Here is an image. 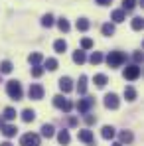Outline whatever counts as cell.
Returning <instances> with one entry per match:
<instances>
[{
  "mask_svg": "<svg viewBox=\"0 0 144 146\" xmlns=\"http://www.w3.org/2000/svg\"><path fill=\"white\" fill-rule=\"evenodd\" d=\"M132 59H134V63L140 65V61H142V51H134V53H132Z\"/></svg>",
  "mask_w": 144,
  "mask_h": 146,
  "instance_id": "obj_37",
  "label": "cell"
},
{
  "mask_svg": "<svg viewBox=\"0 0 144 146\" xmlns=\"http://www.w3.org/2000/svg\"><path fill=\"white\" fill-rule=\"evenodd\" d=\"M95 2L99 4V6H109V4H111L113 0H95Z\"/></svg>",
  "mask_w": 144,
  "mask_h": 146,
  "instance_id": "obj_38",
  "label": "cell"
},
{
  "mask_svg": "<svg viewBox=\"0 0 144 146\" xmlns=\"http://www.w3.org/2000/svg\"><path fill=\"white\" fill-rule=\"evenodd\" d=\"M136 8V0H122V10L124 12H132Z\"/></svg>",
  "mask_w": 144,
  "mask_h": 146,
  "instance_id": "obj_30",
  "label": "cell"
},
{
  "mask_svg": "<svg viewBox=\"0 0 144 146\" xmlns=\"http://www.w3.org/2000/svg\"><path fill=\"white\" fill-rule=\"evenodd\" d=\"M28 61H30V65H42V61H44V57H42V53H30L28 55Z\"/></svg>",
  "mask_w": 144,
  "mask_h": 146,
  "instance_id": "obj_19",
  "label": "cell"
},
{
  "mask_svg": "<svg viewBox=\"0 0 144 146\" xmlns=\"http://www.w3.org/2000/svg\"><path fill=\"white\" fill-rule=\"evenodd\" d=\"M53 49H55L57 53H63V51L67 49V42H65V40H57V42L53 44Z\"/></svg>",
  "mask_w": 144,
  "mask_h": 146,
  "instance_id": "obj_28",
  "label": "cell"
},
{
  "mask_svg": "<svg viewBox=\"0 0 144 146\" xmlns=\"http://www.w3.org/2000/svg\"><path fill=\"white\" fill-rule=\"evenodd\" d=\"M124 61H126V55H124L122 51H111V53L107 55V63H109V67H111V69L120 67Z\"/></svg>",
  "mask_w": 144,
  "mask_h": 146,
  "instance_id": "obj_2",
  "label": "cell"
},
{
  "mask_svg": "<svg viewBox=\"0 0 144 146\" xmlns=\"http://www.w3.org/2000/svg\"><path fill=\"white\" fill-rule=\"evenodd\" d=\"M0 130H2V134H4L6 138H12V136H16V132H18V128H16L14 124H4Z\"/></svg>",
  "mask_w": 144,
  "mask_h": 146,
  "instance_id": "obj_13",
  "label": "cell"
},
{
  "mask_svg": "<svg viewBox=\"0 0 144 146\" xmlns=\"http://www.w3.org/2000/svg\"><path fill=\"white\" fill-rule=\"evenodd\" d=\"M6 93H8V97H10V99H14V101H20V99H22V95H24L20 81H16V79L8 81V83H6Z\"/></svg>",
  "mask_w": 144,
  "mask_h": 146,
  "instance_id": "obj_1",
  "label": "cell"
},
{
  "mask_svg": "<svg viewBox=\"0 0 144 146\" xmlns=\"http://www.w3.org/2000/svg\"><path fill=\"white\" fill-rule=\"evenodd\" d=\"M57 142H59V144H61V146H67V144H69V142H71V136H69V132H67L65 128L57 132Z\"/></svg>",
  "mask_w": 144,
  "mask_h": 146,
  "instance_id": "obj_12",
  "label": "cell"
},
{
  "mask_svg": "<svg viewBox=\"0 0 144 146\" xmlns=\"http://www.w3.org/2000/svg\"><path fill=\"white\" fill-rule=\"evenodd\" d=\"M103 59H105V57H103V53H101V51H93V53H91V57H89V61H91L93 65H99Z\"/></svg>",
  "mask_w": 144,
  "mask_h": 146,
  "instance_id": "obj_29",
  "label": "cell"
},
{
  "mask_svg": "<svg viewBox=\"0 0 144 146\" xmlns=\"http://www.w3.org/2000/svg\"><path fill=\"white\" fill-rule=\"evenodd\" d=\"M34 119H36V113H34L32 109H24V111H22V121L24 122H32Z\"/></svg>",
  "mask_w": 144,
  "mask_h": 146,
  "instance_id": "obj_24",
  "label": "cell"
},
{
  "mask_svg": "<svg viewBox=\"0 0 144 146\" xmlns=\"http://www.w3.org/2000/svg\"><path fill=\"white\" fill-rule=\"evenodd\" d=\"M95 122H97V119L93 117V115H89V113H85V124H89V126H91V124H95Z\"/></svg>",
  "mask_w": 144,
  "mask_h": 146,
  "instance_id": "obj_36",
  "label": "cell"
},
{
  "mask_svg": "<svg viewBox=\"0 0 144 146\" xmlns=\"http://www.w3.org/2000/svg\"><path fill=\"white\" fill-rule=\"evenodd\" d=\"M44 71H46V69H44L42 65H32V77H36V79H38V77H42V75H44Z\"/></svg>",
  "mask_w": 144,
  "mask_h": 146,
  "instance_id": "obj_33",
  "label": "cell"
},
{
  "mask_svg": "<svg viewBox=\"0 0 144 146\" xmlns=\"http://www.w3.org/2000/svg\"><path fill=\"white\" fill-rule=\"evenodd\" d=\"M144 26V20L142 18H132V30H136V32H140Z\"/></svg>",
  "mask_w": 144,
  "mask_h": 146,
  "instance_id": "obj_34",
  "label": "cell"
},
{
  "mask_svg": "<svg viewBox=\"0 0 144 146\" xmlns=\"http://www.w3.org/2000/svg\"><path fill=\"white\" fill-rule=\"evenodd\" d=\"M124 14H126V12H124L122 8H120V10H115V12L111 14V20H113L115 24H120V22H124Z\"/></svg>",
  "mask_w": 144,
  "mask_h": 146,
  "instance_id": "obj_20",
  "label": "cell"
},
{
  "mask_svg": "<svg viewBox=\"0 0 144 146\" xmlns=\"http://www.w3.org/2000/svg\"><path fill=\"white\" fill-rule=\"evenodd\" d=\"M77 91L79 95H85L87 93V75H81L79 81H77Z\"/></svg>",
  "mask_w": 144,
  "mask_h": 146,
  "instance_id": "obj_16",
  "label": "cell"
},
{
  "mask_svg": "<svg viewBox=\"0 0 144 146\" xmlns=\"http://www.w3.org/2000/svg\"><path fill=\"white\" fill-rule=\"evenodd\" d=\"M124 99L126 101H134L136 99V89L134 87H124Z\"/></svg>",
  "mask_w": 144,
  "mask_h": 146,
  "instance_id": "obj_27",
  "label": "cell"
},
{
  "mask_svg": "<svg viewBox=\"0 0 144 146\" xmlns=\"http://www.w3.org/2000/svg\"><path fill=\"white\" fill-rule=\"evenodd\" d=\"M44 65H46L44 69H49V71H55L59 63H57V59H55V57H48V59L44 61Z\"/></svg>",
  "mask_w": 144,
  "mask_h": 146,
  "instance_id": "obj_23",
  "label": "cell"
},
{
  "mask_svg": "<svg viewBox=\"0 0 144 146\" xmlns=\"http://www.w3.org/2000/svg\"><path fill=\"white\" fill-rule=\"evenodd\" d=\"M93 81H95V85H97V87H105V85L109 83L107 75H103V73H99V75H95V77H93Z\"/></svg>",
  "mask_w": 144,
  "mask_h": 146,
  "instance_id": "obj_25",
  "label": "cell"
},
{
  "mask_svg": "<svg viewBox=\"0 0 144 146\" xmlns=\"http://www.w3.org/2000/svg\"><path fill=\"white\" fill-rule=\"evenodd\" d=\"M67 122H69V126H77V119H75V117H71Z\"/></svg>",
  "mask_w": 144,
  "mask_h": 146,
  "instance_id": "obj_39",
  "label": "cell"
},
{
  "mask_svg": "<svg viewBox=\"0 0 144 146\" xmlns=\"http://www.w3.org/2000/svg\"><path fill=\"white\" fill-rule=\"evenodd\" d=\"M77 138L81 140V142H85V144H89V146H93V142H95V136H93V132L91 130H79L77 132Z\"/></svg>",
  "mask_w": 144,
  "mask_h": 146,
  "instance_id": "obj_9",
  "label": "cell"
},
{
  "mask_svg": "<svg viewBox=\"0 0 144 146\" xmlns=\"http://www.w3.org/2000/svg\"><path fill=\"white\" fill-rule=\"evenodd\" d=\"M57 28H59L61 32H69V30H71V26H69V22H67L65 18H59V20H57Z\"/></svg>",
  "mask_w": 144,
  "mask_h": 146,
  "instance_id": "obj_32",
  "label": "cell"
},
{
  "mask_svg": "<svg viewBox=\"0 0 144 146\" xmlns=\"http://www.w3.org/2000/svg\"><path fill=\"white\" fill-rule=\"evenodd\" d=\"M122 77L128 79V81H136L140 77V65L138 63H132V65H126L124 71H122Z\"/></svg>",
  "mask_w": 144,
  "mask_h": 146,
  "instance_id": "obj_3",
  "label": "cell"
},
{
  "mask_svg": "<svg viewBox=\"0 0 144 146\" xmlns=\"http://www.w3.org/2000/svg\"><path fill=\"white\" fill-rule=\"evenodd\" d=\"M101 32H103V36H107V38H111V36L115 34V24H111V22H107V24H103V28H101Z\"/></svg>",
  "mask_w": 144,
  "mask_h": 146,
  "instance_id": "obj_22",
  "label": "cell"
},
{
  "mask_svg": "<svg viewBox=\"0 0 144 146\" xmlns=\"http://www.w3.org/2000/svg\"><path fill=\"white\" fill-rule=\"evenodd\" d=\"M113 146H122V144H120V142H117V144H113Z\"/></svg>",
  "mask_w": 144,
  "mask_h": 146,
  "instance_id": "obj_42",
  "label": "cell"
},
{
  "mask_svg": "<svg viewBox=\"0 0 144 146\" xmlns=\"http://www.w3.org/2000/svg\"><path fill=\"white\" fill-rule=\"evenodd\" d=\"M73 61H75L77 65H81V63H85V61H87V55H85V49H77V51H73Z\"/></svg>",
  "mask_w": 144,
  "mask_h": 146,
  "instance_id": "obj_14",
  "label": "cell"
},
{
  "mask_svg": "<svg viewBox=\"0 0 144 146\" xmlns=\"http://www.w3.org/2000/svg\"><path fill=\"white\" fill-rule=\"evenodd\" d=\"M0 146H12V144H10V142H2Z\"/></svg>",
  "mask_w": 144,
  "mask_h": 146,
  "instance_id": "obj_41",
  "label": "cell"
},
{
  "mask_svg": "<svg viewBox=\"0 0 144 146\" xmlns=\"http://www.w3.org/2000/svg\"><path fill=\"white\" fill-rule=\"evenodd\" d=\"M119 138H120V144H130V142L134 140V136H132L130 130H120Z\"/></svg>",
  "mask_w": 144,
  "mask_h": 146,
  "instance_id": "obj_15",
  "label": "cell"
},
{
  "mask_svg": "<svg viewBox=\"0 0 144 146\" xmlns=\"http://www.w3.org/2000/svg\"><path fill=\"white\" fill-rule=\"evenodd\" d=\"M120 105V99L119 95H115V93H109V95H105V107L107 109H113V111H117Z\"/></svg>",
  "mask_w": 144,
  "mask_h": 146,
  "instance_id": "obj_8",
  "label": "cell"
},
{
  "mask_svg": "<svg viewBox=\"0 0 144 146\" xmlns=\"http://www.w3.org/2000/svg\"><path fill=\"white\" fill-rule=\"evenodd\" d=\"M14 69V65H12V61H8V59H4L2 63H0V75H8V73H12Z\"/></svg>",
  "mask_w": 144,
  "mask_h": 146,
  "instance_id": "obj_18",
  "label": "cell"
},
{
  "mask_svg": "<svg viewBox=\"0 0 144 146\" xmlns=\"http://www.w3.org/2000/svg\"><path fill=\"white\" fill-rule=\"evenodd\" d=\"M20 146H40V136L34 132H28L20 138Z\"/></svg>",
  "mask_w": 144,
  "mask_h": 146,
  "instance_id": "obj_7",
  "label": "cell"
},
{
  "mask_svg": "<svg viewBox=\"0 0 144 146\" xmlns=\"http://www.w3.org/2000/svg\"><path fill=\"white\" fill-rule=\"evenodd\" d=\"M53 134H55L53 124H48V122H46V124H42V136H44V138H51Z\"/></svg>",
  "mask_w": 144,
  "mask_h": 146,
  "instance_id": "obj_17",
  "label": "cell"
},
{
  "mask_svg": "<svg viewBox=\"0 0 144 146\" xmlns=\"http://www.w3.org/2000/svg\"><path fill=\"white\" fill-rule=\"evenodd\" d=\"M2 126H4V119L0 117V128H2Z\"/></svg>",
  "mask_w": 144,
  "mask_h": 146,
  "instance_id": "obj_40",
  "label": "cell"
},
{
  "mask_svg": "<svg viewBox=\"0 0 144 146\" xmlns=\"http://www.w3.org/2000/svg\"><path fill=\"white\" fill-rule=\"evenodd\" d=\"M28 97L32 99V101H40V99H44V87L38 85V83H32L30 89H28Z\"/></svg>",
  "mask_w": 144,
  "mask_h": 146,
  "instance_id": "obj_6",
  "label": "cell"
},
{
  "mask_svg": "<svg viewBox=\"0 0 144 146\" xmlns=\"http://www.w3.org/2000/svg\"><path fill=\"white\" fill-rule=\"evenodd\" d=\"M53 105H55L57 109H61L63 113H69V111L73 109V103H71V101H67L63 95H55V97H53Z\"/></svg>",
  "mask_w": 144,
  "mask_h": 146,
  "instance_id": "obj_4",
  "label": "cell"
},
{
  "mask_svg": "<svg viewBox=\"0 0 144 146\" xmlns=\"http://www.w3.org/2000/svg\"><path fill=\"white\" fill-rule=\"evenodd\" d=\"M115 134H117V132H115V128H113V126H109V124H105V126L101 128V136H103L105 140H113V138H115Z\"/></svg>",
  "mask_w": 144,
  "mask_h": 146,
  "instance_id": "obj_11",
  "label": "cell"
},
{
  "mask_svg": "<svg viewBox=\"0 0 144 146\" xmlns=\"http://www.w3.org/2000/svg\"><path fill=\"white\" fill-rule=\"evenodd\" d=\"M89 26H91V22H89L87 18H79V20L75 22V28H77L79 32H87V30H89Z\"/></svg>",
  "mask_w": 144,
  "mask_h": 146,
  "instance_id": "obj_21",
  "label": "cell"
},
{
  "mask_svg": "<svg viewBox=\"0 0 144 146\" xmlns=\"http://www.w3.org/2000/svg\"><path fill=\"white\" fill-rule=\"evenodd\" d=\"M93 48V40L91 38H83L81 40V49H91Z\"/></svg>",
  "mask_w": 144,
  "mask_h": 146,
  "instance_id": "obj_35",
  "label": "cell"
},
{
  "mask_svg": "<svg viewBox=\"0 0 144 146\" xmlns=\"http://www.w3.org/2000/svg\"><path fill=\"white\" fill-rule=\"evenodd\" d=\"M59 89H61V93H71L73 91V81L69 77H61V79H59Z\"/></svg>",
  "mask_w": 144,
  "mask_h": 146,
  "instance_id": "obj_10",
  "label": "cell"
},
{
  "mask_svg": "<svg viewBox=\"0 0 144 146\" xmlns=\"http://www.w3.org/2000/svg\"><path fill=\"white\" fill-rule=\"evenodd\" d=\"M2 119H4V121H14V119H16V111H14L12 107H6V109H4V115H2Z\"/></svg>",
  "mask_w": 144,
  "mask_h": 146,
  "instance_id": "obj_26",
  "label": "cell"
},
{
  "mask_svg": "<svg viewBox=\"0 0 144 146\" xmlns=\"http://www.w3.org/2000/svg\"><path fill=\"white\" fill-rule=\"evenodd\" d=\"M93 105H95V99H91V97L79 99V101H77V111H79L81 115H85V113H89V111L93 109Z\"/></svg>",
  "mask_w": 144,
  "mask_h": 146,
  "instance_id": "obj_5",
  "label": "cell"
},
{
  "mask_svg": "<svg viewBox=\"0 0 144 146\" xmlns=\"http://www.w3.org/2000/svg\"><path fill=\"white\" fill-rule=\"evenodd\" d=\"M53 24H55V18H53L51 14H46V16L42 18V26H44V28H51Z\"/></svg>",
  "mask_w": 144,
  "mask_h": 146,
  "instance_id": "obj_31",
  "label": "cell"
}]
</instances>
